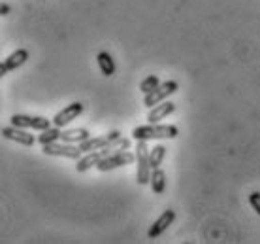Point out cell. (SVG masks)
I'll use <instances>...</instances> for the list:
<instances>
[{
  "label": "cell",
  "instance_id": "5",
  "mask_svg": "<svg viewBox=\"0 0 260 244\" xmlns=\"http://www.w3.org/2000/svg\"><path fill=\"white\" fill-rule=\"evenodd\" d=\"M12 125L21 127V129H32V131H46L53 125L51 119L42 118V116H25V114H13L12 118Z\"/></svg>",
  "mask_w": 260,
  "mask_h": 244
},
{
  "label": "cell",
  "instance_id": "1",
  "mask_svg": "<svg viewBox=\"0 0 260 244\" xmlns=\"http://www.w3.org/2000/svg\"><path fill=\"white\" fill-rule=\"evenodd\" d=\"M179 134V129L176 125H140L132 131V139L134 140H160V139H176Z\"/></svg>",
  "mask_w": 260,
  "mask_h": 244
},
{
  "label": "cell",
  "instance_id": "18",
  "mask_svg": "<svg viewBox=\"0 0 260 244\" xmlns=\"http://www.w3.org/2000/svg\"><path fill=\"white\" fill-rule=\"evenodd\" d=\"M164 157H166V148L164 146H153V150L149 152V161H151V169H158L162 165Z\"/></svg>",
  "mask_w": 260,
  "mask_h": 244
},
{
  "label": "cell",
  "instance_id": "10",
  "mask_svg": "<svg viewBox=\"0 0 260 244\" xmlns=\"http://www.w3.org/2000/svg\"><path fill=\"white\" fill-rule=\"evenodd\" d=\"M28 61V51L26 49H15L13 53H10L4 63H0V76H6L8 72H12V70H17L19 66H23Z\"/></svg>",
  "mask_w": 260,
  "mask_h": 244
},
{
  "label": "cell",
  "instance_id": "7",
  "mask_svg": "<svg viewBox=\"0 0 260 244\" xmlns=\"http://www.w3.org/2000/svg\"><path fill=\"white\" fill-rule=\"evenodd\" d=\"M110 153H113V150L111 148H102V150H94V152H87L83 153V157L78 159V165H76V171L78 172H87L89 169H92V167H96L102 159H106Z\"/></svg>",
  "mask_w": 260,
  "mask_h": 244
},
{
  "label": "cell",
  "instance_id": "3",
  "mask_svg": "<svg viewBox=\"0 0 260 244\" xmlns=\"http://www.w3.org/2000/svg\"><path fill=\"white\" fill-rule=\"evenodd\" d=\"M42 152L46 155H53V157H66V159H81L83 157V152L79 150L78 144H68V142H51V144H44L42 146Z\"/></svg>",
  "mask_w": 260,
  "mask_h": 244
},
{
  "label": "cell",
  "instance_id": "19",
  "mask_svg": "<svg viewBox=\"0 0 260 244\" xmlns=\"http://www.w3.org/2000/svg\"><path fill=\"white\" fill-rule=\"evenodd\" d=\"M158 86H160V79H158V76L151 74V76H147V78L140 84V91H142L143 95H147V93H151L155 87H158Z\"/></svg>",
  "mask_w": 260,
  "mask_h": 244
},
{
  "label": "cell",
  "instance_id": "14",
  "mask_svg": "<svg viewBox=\"0 0 260 244\" xmlns=\"http://www.w3.org/2000/svg\"><path fill=\"white\" fill-rule=\"evenodd\" d=\"M87 139H91L87 129H68V131H62V134H60V140L68 142V144H81Z\"/></svg>",
  "mask_w": 260,
  "mask_h": 244
},
{
  "label": "cell",
  "instance_id": "4",
  "mask_svg": "<svg viewBox=\"0 0 260 244\" xmlns=\"http://www.w3.org/2000/svg\"><path fill=\"white\" fill-rule=\"evenodd\" d=\"M177 89H179V84H177V82H174V79H168V82L160 84L158 87H155L151 93L143 95V104L147 106V108H153V106L160 104L162 100L168 99L170 95H174Z\"/></svg>",
  "mask_w": 260,
  "mask_h": 244
},
{
  "label": "cell",
  "instance_id": "13",
  "mask_svg": "<svg viewBox=\"0 0 260 244\" xmlns=\"http://www.w3.org/2000/svg\"><path fill=\"white\" fill-rule=\"evenodd\" d=\"M174 112H176V104L166 99V100H162L160 104H156L151 108L149 116H147V121H149V123H158L160 119L168 118L170 114H174Z\"/></svg>",
  "mask_w": 260,
  "mask_h": 244
},
{
  "label": "cell",
  "instance_id": "20",
  "mask_svg": "<svg viewBox=\"0 0 260 244\" xmlns=\"http://www.w3.org/2000/svg\"><path fill=\"white\" fill-rule=\"evenodd\" d=\"M249 203H251V206H253V210L260 216V193L258 192L251 193V195H249Z\"/></svg>",
  "mask_w": 260,
  "mask_h": 244
},
{
  "label": "cell",
  "instance_id": "11",
  "mask_svg": "<svg viewBox=\"0 0 260 244\" xmlns=\"http://www.w3.org/2000/svg\"><path fill=\"white\" fill-rule=\"evenodd\" d=\"M81 112H83V104H81V102H70V104L64 106V108L53 118V125H57L62 129V127H66L68 123H72Z\"/></svg>",
  "mask_w": 260,
  "mask_h": 244
},
{
  "label": "cell",
  "instance_id": "15",
  "mask_svg": "<svg viewBox=\"0 0 260 244\" xmlns=\"http://www.w3.org/2000/svg\"><path fill=\"white\" fill-rule=\"evenodd\" d=\"M151 189H153V193L155 195H162L164 189H166V174H164V171L158 167V169H153L151 171Z\"/></svg>",
  "mask_w": 260,
  "mask_h": 244
},
{
  "label": "cell",
  "instance_id": "16",
  "mask_svg": "<svg viewBox=\"0 0 260 244\" xmlns=\"http://www.w3.org/2000/svg\"><path fill=\"white\" fill-rule=\"evenodd\" d=\"M96 63L100 66V70L104 76H113L115 74V63L111 59V55L108 51H100L96 55Z\"/></svg>",
  "mask_w": 260,
  "mask_h": 244
},
{
  "label": "cell",
  "instance_id": "9",
  "mask_svg": "<svg viewBox=\"0 0 260 244\" xmlns=\"http://www.w3.org/2000/svg\"><path fill=\"white\" fill-rule=\"evenodd\" d=\"M121 137V132L119 131H110L108 134H102V137H94V139H87L85 142H81L79 146V150L83 153L87 152H94V150H102V148H106V146H110L111 142L115 139H119Z\"/></svg>",
  "mask_w": 260,
  "mask_h": 244
},
{
  "label": "cell",
  "instance_id": "17",
  "mask_svg": "<svg viewBox=\"0 0 260 244\" xmlns=\"http://www.w3.org/2000/svg\"><path fill=\"white\" fill-rule=\"evenodd\" d=\"M60 134H62V129L57 125H53V127H49V129H46V131H42V134L38 137V142L42 146L51 144V142H59Z\"/></svg>",
  "mask_w": 260,
  "mask_h": 244
},
{
  "label": "cell",
  "instance_id": "12",
  "mask_svg": "<svg viewBox=\"0 0 260 244\" xmlns=\"http://www.w3.org/2000/svg\"><path fill=\"white\" fill-rule=\"evenodd\" d=\"M174 220H176V212L174 210H164L158 218L155 220V224L151 225V229L149 233H147V237L149 238H156V237H160L166 229H168V225L174 224Z\"/></svg>",
  "mask_w": 260,
  "mask_h": 244
},
{
  "label": "cell",
  "instance_id": "8",
  "mask_svg": "<svg viewBox=\"0 0 260 244\" xmlns=\"http://www.w3.org/2000/svg\"><path fill=\"white\" fill-rule=\"evenodd\" d=\"M2 137L8 140H13V142H17L21 146H34L36 144V137L28 132V129H21V127H15V125H10V127H4L2 129Z\"/></svg>",
  "mask_w": 260,
  "mask_h": 244
},
{
  "label": "cell",
  "instance_id": "21",
  "mask_svg": "<svg viewBox=\"0 0 260 244\" xmlns=\"http://www.w3.org/2000/svg\"><path fill=\"white\" fill-rule=\"evenodd\" d=\"M10 12H12V6L6 4V2H2V4H0V13H2V15H8Z\"/></svg>",
  "mask_w": 260,
  "mask_h": 244
},
{
  "label": "cell",
  "instance_id": "6",
  "mask_svg": "<svg viewBox=\"0 0 260 244\" xmlns=\"http://www.w3.org/2000/svg\"><path fill=\"white\" fill-rule=\"evenodd\" d=\"M132 161H136V153H130L126 150L124 152H113L106 159H102L96 165V169L100 172H108V171H113V169H119V167L130 165Z\"/></svg>",
  "mask_w": 260,
  "mask_h": 244
},
{
  "label": "cell",
  "instance_id": "2",
  "mask_svg": "<svg viewBox=\"0 0 260 244\" xmlns=\"http://www.w3.org/2000/svg\"><path fill=\"white\" fill-rule=\"evenodd\" d=\"M136 161H138V171H136V182L140 185L149 184L151 180V161H149V148H147V140H136Z\"/></svg>",
  "mask_w": 260,
  "mask_h": 244
}]
</instances>
